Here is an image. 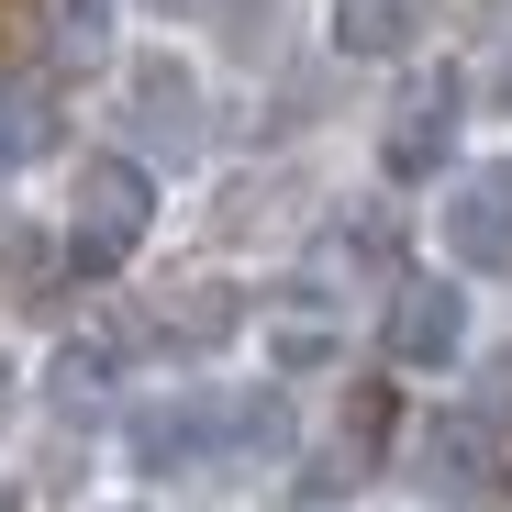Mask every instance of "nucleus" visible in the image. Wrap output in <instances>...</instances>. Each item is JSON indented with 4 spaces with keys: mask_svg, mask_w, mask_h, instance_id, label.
I'll return each mask as SVG.
<instances>
[{
    "mask_svg": "<svg viewBox=\"0 0 512 512\" xmlns=\"http://www.w3.org/2000/svg\"><path fill=\"white\" fill-rule=\"evenodd\" d=\"M290 401L279 390H167L123 423L134 479H234V468H279L290 457Z\"/></svg>",
    "mask_w": 512,
    "mask_h": 512,
    "instance_id": "nucleus-1",
    "label": "nucleus"
},
{
    "mask_svg": "<svg viewBox=\"0 0 512 512\" xmlns=\"http://www.w3.org/2000/svg\"><path fill=\"white\" fill-rule=\"evenodd\" d=\"M145 234H156V167L145 156H90L78 190H67V268L112 279Z\"/></svg>",
    "mask_w": 512,
    "mask_h": 512,
    "instance_id": "nucleus-2",
    "label": "nucleus"
},
{
    "mask_svg": "<svg viewBox=\"0 0 512 512\" xmlns=\"http://www.w3.org/2000/svg\"><path fill=\"white\" fill-rule=\"evenodd\" d=\"M435 234H446V256L468 279H512V156L457 167L446 201H435Z\"/></svg>",
    "mask_w": 512,
    "mask_h": 512,
    "instance_id": "nucleus-3",
    "label": "nucleus"
},
{
    "mask_svg": "<svg viewBox=\"0 0 512 512\" xmlns=\"http://www.w3.org/2000/svg\"><path fill=\"white\" fill-rule=\"evenodd\" d=\"M123 123H134V145L145 156H201V134H212V112H201V78H190V56H134L123 67Z\"/></svg>",
    "mask_w": 512,
    "mask_h": 512,
    "instance_id": "nucleus-4",
    "label": "nucleus"
},
{
    "mask_svg": "<svg viewBox=\"0 0 512 512\" xmlns=\"http://www.w3.org/2000/svg\"><path fill=\"white\" fill-rule=\"evenodd\" d=\"M457 112H468V78L457 67H412V90L379 123V167H390V179H435L446 145H457Z\"/></svg>",
    "mask_w": 512,
    "mask_h": 512,
    "instance_id": "nucleus-5",
    "label": "nucleus"
},
{
    "mask_svg": "<svg viewBox=\"0 0 512 512\" xmlns=\"http://www.w3.org/2000/svg\"><path fill=\"white\" fill-rule=\"evenodd\" d=\"M379 346H390L401 368H457V357H468V290H457V279H401Z\"/></svg>",
    "mask_w": 512,
    "mask_h": 512,
    "instance_id": "nucleus-6",
    "label": "nucleus"
},
{
    "mask_svg": "<svg viewBox=\"0 0 512 512\" xmlns=\"http://www.w3.org/2000/svg\"><path fill=\"white\" fill-rule=\"evenodd\" d=\"M412 468H423L435 501H468V490L501 479V435H490L479 412H435V423H423V446H412Z\"/></svg>",
    "mask_w": 512,
    "mask_h": 512,
    "instance_id": "nucleus-7",
    "label": "nucleus"
},
{
    "mask_svg": "<svg viewBox=\"0 0 512 512\" xmlns=\"http://www.w3.org/2000/svg\"><path fill=\"white\" fill-rule=\"evenodd\" d=\"M435 0H334V56H412Z\"/></svg>",
    "mask_w": 512,
    "mask_h": 512,
    "instance_id": "nucleus-8",
    "label": "nucleus"
},
{
    "mask_svg": "<svg viewBox=\"0 0 512 512\" xmlns=\"http://www.w3.org/2000/svg\"><path fill=\"white\" fill-rule=\"evenodd\" d=\"M112 34H123V0H45V67H112Z\"/></svg>",
    "mask_w": 512,
    "mask_h": 512,
    "instance_id": "nucleus-9",
    "label": "nucleus"
},
{
    "mask_svg": "<svg viewBox=\"0 0 512 512\" xmlns=\"http://www.w3.org/2000/svg\"><path fill=\"white\" fill-rule=\"evenodd\" d=\"M45 390H56V412H67V423H101V412H112V390H123V357L101 346V334H78V346H56Z\"/></svg>",
    "mask_w": 512,
    "mask_h": 512,
    "instance_id": "nucleus-10",
    "label": "nucleus"
},
{
    "mask_svg": "<svg viewBox=\"0 0 512 512\" xmlns=\"http://www.w3.org/2000/svg\"><path fill=\"white\" fill-rule=\"evenodd\" d=\"M34 156H56V101L34 78H0V179H23Z\"/></svg>",
    "mask_w": 512,
    "mask_h": 512,
    "instance_id": "nucleus-11",
    "label": "nucleus"
},
{
    "mask_svg": "<svg viewBox=\"0 0 512 512\" xmlns=\"http://www.w3.org/2000/svg\"><path fill=\"white\" fill-rule=\"evenodd\" d=\"M223 334H234V290H212V279L167 290V312H156V346H223Z\"/></svg>",
    "mask_w": 512,
    "mask_h": 512,
    "instance_id": "nucleus-12",
    "label": "nucleus"
},
{
    "mask_svg": "<svg viewBox=\"0 0 512 512\" xmlns=\"http://www.w3.org/2000/svg\"><path fill=\"white\" fill-rule=\"evenodd\" d=\"M268 357H279V379L334 368V312H279V323H268Z\"/></svg>",
    "mask_w": 512,
    "mask_h": 512,
    "instance_id": "nucleus-13",
    "label": "nucleus"
},
{
    "mask_svg": "<svg viewBox=\"0 0 512 512\" xmlns=\"http://www.w3.org/2000/svg\"><path fill=\"white\" fill-rule=\"evenodd\" d=\"M12 412H23V368H12V346H0V435H12Z\"/></svg>",
    "mask_w": 512,
    "mask_h": 512,
    "instance_id": "nucleus-14",
    "label": "nucleus"
},
{
    "mask_svg": "<svg viewBox=\"0 0 512 512\" xmlns=\"http://www.w3.org/2000/svg\"><path fill=\"white\" fill-rule=\"evenodd\" d=\"M490 112H512V56H490Z\"/></svg>",
    "mask_w": 512,
    "mask_h": 512,
    "instance_id": "nucleus-15",
    "label": "nucleus"
},
{
    "mask_svg": "<svg viewBox=\"0 0 512 512\" xmlns=\"http://www.w3.org/2000/svg\"><path fill=\"white\" fill-rule=\"evenodd\" d=\"M156 12H201V0H156Z\"/></svg>",
    "mask_w": 512,
    "mask_h": 512,
    "instance_id": "nucleus-16",
    "label": "nucleus"
},
{
    "mask_svg": "<svg viewBox=\"0 0 512 512\" xmlns=\"http://www.w3.org/2000/svg\"><path fill=\"white\" fill-rule=\"evenodd\" d=\"M0 512H12V490H0Z\"/></svg>",
    "mask_w": 512,
    "mask_h": 512,
    "instance_id": "nucleus-17",
    "label": "nucleus"
},
{
    "mask_svg": "<svg viewBox=\"0 0 512 512\" xmlns=\"http://www.w3.org/2000/svg\"><path fill=\"white\" fill-rule=\"evenodd\" d=\"M123 512H134V501H123Z\"/></svg>",
    "mask_w": 512,
    "mask_h": 512,
    "instance_id": "nucleus-18",
    "label": "nucleus"
}]
</instances>
